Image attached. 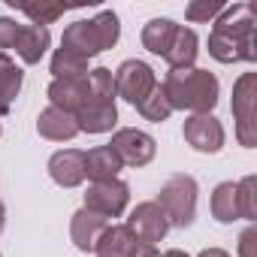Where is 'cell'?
<instances>
[{
    "mask_svg": "<svg viewBox=\"0 0 257 257\" xmlns=\"http://www.w3.org/2000/svg\"><path fill=\"white\" fill-rule=\"evenodd\" d=\"M209 55L221 64L257 61V22L251 4L224 7V13L215 19L209 34Z\"/></svg>",
    "mask_w": 257,
    "mask_h": 257,
    "instance_id": "obj_1",
    "label": "cell"
},
{
    "mask_svg": "<svg viewBox=\"0 0 257 257\" xmlns=\"http://www.w3.org/2000/svg\"><path fill=\"white\" fill-rule=\"evenodd\" d=\"M164 94L176 109L191 112V115H212L215 103H218V76L200 67H188V70H170L164 79Z\"/></svg>",
    "mask_w": 257,
    "mask_h": 257,
    "instance_id": "obj_2",
    "label": "cell"
},
{
    "mask_svg": "<svg viewBox=\"0 0 257 257\" xmlns=\"http://www.w3.org/2000/svg\"><path fill=\"white\" fill-rule=\"evenodd\" d=\"M121 37V22L112 10H100L94 19H82V22H73L64 28V37H61V49L67 52H76L82 58H94L106 49H112Z\"/></svg>",
    "mask_w": 257,
    "mask_h": 257,
    "instance_id": "obj_3",
    "label": "cell"
},
{
    "mask_svg": "<svg viewBox=\"0 0 257 257\" xmlns=\"http://www.w3.org/2000/svg\"><path fill=\"white\" fill-rule=\"evenodd\" d=\"M155 203L167 215L170 227H182V230L191 227L194 218H197V179L188 176V173H173L161 185Z\"/></svg>",
    "mask_w": 257,
    "mask_h": 257,
    "instance_id": "obj_4",
    "label": "cell"
},
{
    "mask_svg": "<svg viewBox=\"0 0 257 257\" xmlns=\"http://www.w3.org/2000/svg\"><path fill=\"white\" fill-rule=\"evenodd\" d=\"M233 121L236 137L245 149L257 146V73H242L233 85Z\"/></svg>",
    "mask_w": 257,
    "mask_h": 257,
    "instance_id": "obj_5",
    "label": "cell"
},
{
    "mask_svg": "<svg viewBox=\"0 0 257 257\" xmlns=\"http://www.w3.org/2000/svg\"><path fill=\"white\" fill-rule=\"evenodd\" d=\"M115 97H121V100H127L134 109L158 88V79H155V70L146 64V61H137V58H131V61H124L115 73Z\"/></svg>",
    "mask_w": 257,
    "mask_h": 257,
    "instance_id": "obj_6",
    "label": "cell"
},
{
    "mask_svg": "<svg viewBox=\"0 0 257 257\" xmlns=\"http://www.w3.org/2000/svg\"><path fill=\"white\" fill-rule=\"evenodd\" d=\"M127 203H131V185L121 182V179H112V182H91L88 194H85V209L112 221V218H121Z\"/></svg>",
    "mask_w": 257,
    "mask_h": 257,
    "instance_id": "obj_7",
    "label": "cell"
},
{
    "mask_svg": "<svg viewBox=\"0 0 257 257\" xmlns=\"http://www.w3.org/2000/svg\"><path fill=\"white\" fill-rule=\"evenodd\" d=\"M109 149L118 155V161L124 167H146L155 161V152H158V143L152 134L146 131H137V127H121V131L112 134V143Z\"/></svg>",
    "mask_w": 257,
    "mask_h": 257,
    "instance_id": "obj_8",
    "label": "cell"
},
{
    "mask_svg": "<svg viewBox=\"0 0 257 257\" xmlns=\"http://www.w3.org/2000/svg\"><path fill=\"white\" fill-rule=\"evenodd\" d=\"M124 227L131 230L143 245H158V242H164V236H167V230H170L167 215L161 212V206H158L155 200L137 203V206L131 209V218H127Z\"/></svg>",
    "mask_w": 257,
    "mask_h": 257,
    "instance_id": "obj_9",
    "label": "cell"
},
{
    "mask_svg": "<svg viewBox=\"0 0 257 257\" xmlns=\"http://www.w3.org/2000/svg\"><path fill=\"white\" fill-rule=\"evenodd\" d=\"M182 134H185V143L194 152L215 155V152L224 149V127L215 115H191L182 127Z\"/></svg>",
    "mask_w": 257,
    "mask_h": 257,
    "instance_id": "obj_10",
    "label": "cell"
},
{
    "mask_svg": "<svg viewBox=\"0 0 257 257\" xmlns=\"http://www.w3.org/2000/svg\"><path fill=\"white\" fill-rule=\"evenodd\" d=\"M76 124H79V134H109L112 127L118 124L115 97H97V94H91V100L76 115Z\"/></svg>",
    "mask_w": 257,
    "mask_h": 257,
    "instance_id": "obj_11",
    "label": "cell"
},
{
    "mask_svg": "<svg viewBox=\"0 0 257 257\" xmlns=\"http://www.w3.org/2000/svg\"><path fill=\"white\" fill-rule=\"evenodd\" d=\"M46 94H49V106H55L61 112H70V115H79L82 106L91 100L88 76L85 79H52Z\"/></svg>",
    "mask_w": 257,
    "mask_h": 257,
    "instance_id": "obj_12",
    "label": "cell"
},
{
    "mask_svg": "<svg viewBox=\"0 0 257 257\" xmlns=\"http://www.w3.org/2000/svg\"><path fill=\"white\" fill-rule=\"evenodd\" d=\"M49 176L61 188H79L85 182V152L61 149L49 158Z\"/></svg>",
    "mask_w": 257,
    "mask_h": 257,
    "instance_id": "obj_13",
    "label": "cell"
},
{
    "mask_svg": "<svg viewBox=\"0 0 257 257\" xmlns=\"http://www.w3.org/2000/svg\"><path fill=\"white\" fill-rule=\"evenodd\" d=\"M140 239L127 230L124 224H109L106 230H103V236L97 239V245H94V254L97 257H137V251H140Z\"/></svg>",
    "mask_w": 257,
    "mask_h": 257,
    "instance_id": "obj_14",
    "label": "cell"
},
{
    "mask_svg": "<svg viewBox=\"0 0 257 257\" xmlns=\"http://www.w3.org/2000/svg\"><path fill=\"white\" fill-rule=\"evenodd\" d=\"M49 46H52V34H49V28H40V25H22L16 34V43H13L16 55L25 64H40L43 55L49 52Z\"/></svg>",
    "mask_w": 257,
    "mask_h": 257,
    "instance_id": "obj_15",
    "label": "cell"
},
{
    "mask_svg": "<svg viewBox=\"0 0 257 257\" xmlns=\"http://www.w3.org/2000/svg\"><path fill=\"white\" fill-rule=\"evenodd\" d=\"M37 131H40V137H46L52 143H67L79 134V124H76V115L61 112L55 106H46L37 115Z\"/></svg>",
    "mask_w": 257,
    "mask_h": 257,
    "instance_id": "obj_16",
    "label": "cell"
},
{
    "mask_svg": "<svg viewBox=\"0 0 257 257\" xmlns=\"http://www.w3.org/2000/svg\"><path fill=\"white\" fill-rule=\"evenodd\" d=\"M106 227H109L106 218H100V215H94V212H88L82 206L70 221V239H73V245L79 251H94V245H97V239L103 236Z\"/></svg>",
    "mask_w": 257,
    "mask_h": 257,
    "instance_id": "obj_17",
    "label": "cell"
},
{
    "mask_svg": "<svg viewBox=\"0 0 257 257\" xmlns=\"http://www.w3.org/2000/svg\"><path fill=\"white\" fill-rule=\"evenodd\" d=\"M121 167L124 164L118 161V155L109 146H97V149L85 152V179H91V182H112V179H118Z\"/></svg>",
    "mask_w": 257,
    "mask_h": 257,
    "instance_id": "obj_18",
    "label": "cell"
},
{
    "mask_svg": "<svg viewBox=\"0 0 257 257\" xmlns=\"http://www.w3.org/2000/svg\"><path fill=\"white\" fill-rule=\"evenodd\" d=\"M200 40H197V34L191 31V28H179L176 31V40H173V46H170V52L164 55V61L170 64V70H188V67H194V61H197V55H200Z\"/></svg>",
    "mask_w": 257,
    "mask_h": 257,
    "instance_id": "obj_19",
    "label": "cell"
},
{
    "mask_svg": "<svg viewBox=\"0 0 257 257\" xmlns=\"http://www.w3.org/2000/svg\"><path fill=\"white\" fill-rule=\"evenodd\" d=\"M22 82H25V73L16 67V61L7 52H0V118L13 109V103L22 91Z\"/></svg>",
    "mask_w": 257,
    "mask_h": 257,
    "instance_id": "obj_20",
    "label": "cell"
},
{
    "mask_svg": "<svg viewBox=\"0 0 257 257\" xmlns=\"http://www.w3.org/2000/svg\"><path fill=\"white\" fill-rule=\"evenodd\" d=\"M176 31H179V25L176 22H170V19H152L146 28H143V46L152 52V55H167L170 52V46H173V40H176Z\"/></svg>",
    "mask_w": 257,
    "mask_h": 257,
    "instance_id": "obj_21",
    "label": "cell"
},
{
    "mask_svg": "<svg viewBox=\"0 0 257 257\" xmlns=\"http://www.w3.org/2000/svg\"><path fill=\"white\" fill-rule=\"evenodd\" d=\"M212 218L218 224H233L239 221V200H236V182H221L212 191Z\"/></svg>",
    "mask_w": 257,
    "mask_h": 257,
    "instance_id": "obj_22",
    "label": "cell"
},
{
    "mask_svg": "<svg viewBox=\"0 0 257 257\" xmlns=\"http://www.w3.org/2000/svg\"><path fill=\"white\" fill-rule=\"evenodd\" d=\"M52 76L55 79H85L88 76V58L67 52V49H58L52 55Z\"/></svg>",
    "mask_w": 257,
    "mask_h": 257,
    "instance_id": "obj_23",
    "label": "cell"
},
{
    "mask_svg": "<svg viewBox=\"0 0 257 257\" xmlns=\"http://www.w3.org/2000/svg\"><path fill=\"white\" fill-rule=\"evenodd\" d=\"M137 112L146 118V121H152V124H164L170 115H173V106H170V100H167V94H164V88L158 85L140 106H137Z\"/></svg>",
    "mask_w": 257,
    "mask_h": 257,
    "instance_id": "obj_24",
    "label": "cell"
},
{
    "mask_svg": "<svg viewBox=\"0 0 257 257\" xmlns=\"http://www.w3.org/2000/svg\"><path fill=\"white\" fill-rule=\"evenodd\" d=\"M236 200H239V218L257 221V179L254 176H245L242 182H236Z\"/></svg>",
    "mask_w": 257,
    "mask_h": 257,
    "instance_id": "obj_25",
    "label": "cell"
},
{
    "mask_svg": "<svg viewBox=\"0 0 257 257\" xmlns=\"http://www.w3.org/2000/svg\"><path fill=\"white\" fill-rule=\"evenodd\" d=\"M227 4H221V0H191V4L185 7V19L194 22V25H203V22H215L221 13H224Z\"/></svg>",
    "mask_w": 257,
    "mask_h": 257,
    "instance_id": "obj_26",
    "label": "cell"
},
{
    "mask_svg": "<svg viewBox=\"0 0 257 257\" xmlns=\"http://www.w3.org/2000/svg\"><path fill=\"white\" fill-rule=\"evenodd\" d=\"M34 25H40V28H46V25H52V22H58L64 13H67V7L64 4H40V7H25L22 10Z\"/></svg>",
    "mask_w": 257,
    "mask_h": 257,
    "instance_id": "obj_27",
    "label": "cell"
},
{
    "mask_svg": "<svg viewBox=\"0 0 257 257\" xmlns=\"http://www.w3.org/2000/svg\"><path fill=\"white\" fill-rule=\"evenodd\" d=\"M19 22L16 19H10V16H0V52H7V49H13V43H16V34H19Z\"/></svg>",
    "mask_w": 257,
    "mask_h": 257,
    "instance_id": "obj_28",
    "label": "cell"
},
{
    "mask_svg": "<svg viewBox=\"0 0 257 257\" xmlns=\"http://www.w3.org/2000/svg\"><path fill=\"white\" fill-rule=\"evenodd\" d=\"M257 227H248L239 236V257H257Z\"/></svg>",
    "mask_w": 257,
    "mask_h": 257,
    "instance_id": "obj_29",
    "label": "cell"
},
{
    "mask_svg": "<svg viewBox=\"0 0 257 257\" xmlns=\"http://www.w3.org/2000/svg\"><path fill=\"white\" fill-rule=\"evenodd\" d=\"M137 257H161V254H158V248H155V245H140Z\"/></svg>",
    "mask_w": 257,
    "mask_h": 257,
    "instance_id": "obj_30",
    "label": "cell"
},
{
    "mask_svg": "<svg viewBox=\"0 0 257 257\" xmlns=\"http://www.w3.org/2000/svg\"><path fill=\"white\" fill-rule=\"evenodd\" d=\"M197 257H230L224 248H206V251H200Z\"/></svg>",
    "mask_w": 257,
    "mask_h": 257,
    "instance_id": "obj_31",
    "label": "cell"
},
{
    "mask_svg": "<svg viewBox=\"0 0 257 257\" xmlns=\"http://www.w3.org/2000/svg\"><path fill=\"white\" fill-rule=\"evenodd\" d=\"M161 257H191V254H185V251H179V248H170V251H164Z\"/></svg>",
    "mask_w": 257,
    "mask_h": 257,
    "instance_id": "obj_32",
    "label": "cell"
},
{
    "mask_svg": "<svg viewBox=\"0 0 257 257\" xmlns=\"http://www.w3.org/2000/svg\"><path fill=\"white\" fill-rule=\"evenodd\" d=\"M4 224H7V206L0 203V233H4Z\"/></svg>",
    "mask_w": 257,
    "mask_h": 257,
    "instance_id": "obj_33",
    "label": "cell"
},
{
    "mask_svg": "<svg viewBox=\"0 0 257 257\" xmlns=\"http://www.w3.org/2000/svg\"><path fill=\"white\" fill-rule=\"evenodd\" d=\"M0 257H4V254H0Z\"/></svg>",
    "mask_w": 257,
    "mask_h": 257,
    "instance_id": "obj_34",
    "label": "cell"
}]
</instances>
